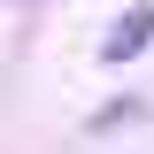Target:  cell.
I'll use <instances>...</instances> for the list:
<instances>
[{"instance_id": "6da1fadb", "label": "cell", "mask_w": 154, "mask_h": 154, "mask_svg": "<svg viewBox=\"0 0 154 154\" xmlns=\"http://www.w3.org/2000/svg\"><path fill=\"white\" fill-rule=\"evenodd\" d=\"M146 38H154V8H131L123 23H108V38H100V62H131Z\"/></svg>"}]
</instances>
